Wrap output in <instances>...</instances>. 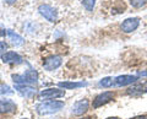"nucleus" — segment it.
Instances as JSON below:
<instances>
[{"mask_svg": "<svg viewBox=\"0 0 147 119\" xmlns=\"http://www.w3.org/2000/svg\"><path fill=\"white\" fill-rule=\"evenodd\" d=\"M61 63H63L61 57H59V55H49V57H47L44 59L43 68H44V70L52 71V70L58 69V68L61 65Z\"/></svg>", "mask_w": 147, "mask_h": 119, "instance_id": "nucleus-4", "label": "nucleus"}, {"mask_svg": "<svg viewBox=\"0 0 147 119\" xmlns=\"http://www.w3.org/2000/svg\"><path fill=\"white\" fill-rule=\"evenodd\" d=\"M140 25V19L139 17H130V19H126L125 21L121 24L120 28L123 32L125 33H130V32L135 31Z\"/></svg>", "mask_w": 147, "mask_h": 119, "instance_id": "nucleus-6", "label": "nucleus"}, {"mask_svg": "<svg viewBox=\"0 0 147 119\" xmlns=\"http://www.w3.org/2000/svg\"><path fill=\"white\" fill-rule=\"evenodd\" d=\"M131 4V6H134L136 9H139V7H142V6H145V4L147 3V0H129Z\"/></svg>", "mask_w": 147, "mask_h": 119, "instance_id": "nucleus-19", "label": "nucleus"}, {"mask_svg": "<svg viewBox=\"0 0 147 119\" xmlns=\"http://www.w3.org/2000/svg\"><path fill=\"white\" fill-rule=\"evenodd\" d=\"M113 84H114V81L112 77H104V79L99 81V86H102V87H110Z\"/></svg>", "mask_w": 147, "mask_h": 119, "instance_id": "nucleus-16", "label": "nucleus"}, {"mask_svg": "<svg viewBox=\"0 0 147 119\" xmlns=\"http://www.w3.org/2000/svg\"><path fill=\"white\" fill-rule=\"evenodd\" d=\"M139 76H147V71H140Z\"/></svg>", "mask_w": 147, "mask_h": 119, "instance_id": "nucleus-22", "label": "nucleus"}, {"mask_svg": "<svg viewBox=\"0 0 147 119\" xmlns=\"http://www.w3.org/2000/svg\"><path fill=\"white\" fill-rule=\"evenodd\" d=\"M139 80V76L136 75H120L114 79V84L117 86H126V85H131Z\"/></svg>", "mask_w": 147, "mask_h": 119, "instance_id": "nucleus-10", "label": "nucleus"}, {"mask_svg": "<svg viewBox=\"0 0 147 119\" xmlns=\"http://www.w3.org/2000/svg\"><path fill=\"white\" fill-rule=\"evenodd\" d=\"M107 119H120V118H117V117H109V118H107Z\"/></svg>", "mask_w": 147, "mask_h": 119, "instance_id": "nucleus-24", "label": "nucleus"}, {"mask_svg": "<svg viewBox=\"0 0 147 119\" xmlns=\"http://www.w3.org/2000/svg\"><path fill=\"white\" fill-rule=\"evenodd\" d=\"M114 98V93L110 92V91H107V92H103L98 95L97 97L93 99V108H99L104 106V104H107L108 102H110Z\"/></svg>", "mask_w": 147, "mask_h": 119, "instance_id": "nucleus-5", "label": "nucleus"}, {"mask_svg": "<svg viewBox=\"0 0 147 119\" xmlns=\"http://www.w3.org/2000/svg\"><path fill=\"white\" fill-rule=\"evenodd\" d=\"M1 60L3 63L6 64H15V65H18V64L24 63V59H22L21 55H18L15 52H5L1 55Z\"/></svg>", "mask_w": 147, "mask_h": 119, "instance_id": "nucleus-7", "label": "nucleus"}, {"mask_svg": "<svg viewBox=\"0 0 147 119\" xmlns=\"http://www.w3.org/2000/svg\"><path fill=\"white\" fill-rule=\"evenodd\" d=\"M7 36H9V38H10V41L12 42V44H15V45H22L25 43V39L21 37L20 34H17L15 31H12V30H7Z\"/></svg>", "mask_w": 147, "mask_h": 119, "instance_id": "nucleus-15", "label": "nucleus"}, {"mask_svg": "<svg viewBox=\"0 0 147 119\" xmlns=\"http://www.w3.org/2000/svg\"><path fill=\"white\" fill-rule=\"evenodd\" d=\"M59 87H63L65 90H74V89H79V87H84L87 85V82H70V81H64V82H59Z\"/></svg>", "mask_w": 147, "mask_h": 119, "instance_id": "nucleus-14", "label": "nucleus"}, {"mask_svg": "<svg viewBox=\"0 0 147 119\" xmlns=\"http://www.w3.org/2000/svg\"><path fill=\"white\" fill-rule=\"evenodd\" d=\"M4 1L7 3V4H13V3L16 1V0H4Z\"/></svg>", "mask_w": 147, "mask_h": 119, "instance_id": "nucleus-23", "label": "nucleus"}, {"mask_svg": "<svg viewBox=\"0 0 147 119\" xmlns=\"http://www.w3.org/2000/svg\"><path fill=\"white\" fill-rule=\"evenodd\" d=\"M13 82L17 85H31V84H37V79H38V74L36 70H27L25 74H13L12 76Z\"/></svg>", "mask_w": 147, "mask_h": 119, "instance_id": "nucleus-2", "label": "nucleus"}, {"mask_svg": "<svg viewBox=\"0 0 147 119\" xmlns=\"http://www.w3.org/2000/svg\"><path fill=\"white\" fill-rule=\"evenodd\" d=\"M15 90L25 98H32V97H34V95H36L34 87H32L30 85H16Z\"/></svg>", "mask_w": 147, "mask_h": 119, "instance_id": "nucleus-11", "label": "nucleus"}, {"mask_svg": "<svg viewBox=\"0 0 147 119\" xmlns=\"http://www.w3.org/2000/svg\"><path fill=\"white\" fill-rule=\"evenodd\" d=\"M38 11H39L40 15H42L45 20H48L49 22H55L58 19L57 10L50 5H40L38 7Z\"/></svg>", "mask_w": 147, "mask_h": 119, "instance_id": "nucleus-3", "label": "nucleus"}, {"mask_svg": "<svg viewBox=\"0 0 147 119\" xmlns=\"http://www.w3.org/2000/svg\"><path fill=\"white\" fill-rule=\"evenodd\" d=\"M65 95V91L64 90H59V89H47L40 91L39 96L42 98H47V99H52V98H59L63 97Z\"/></svg>", "mask_w": 147, "mask_h": 119, "instance_id": "nucleus-8", "label": "nucleus"}, {"mask_svg": "<svg viewBox=\"0 0 147 119\" xmlns=\"http://www.w3.org/2000/svg\"><path fill=\"white\" fill-rule=\"evenodd\" d=\"M21 119H27V118H21Z\"/></svg>", "mask_w": 147, "mask_h": 119, "instance_id": "nucleus-26", "label": "nucleus"}, {"mask_svg": "<svg viewBox=\"0 0 147 119\" xmlns=\"http://www.w3.org/2000/svg\"><path fill=\"white\" fill-rule=\"evenodd\" d=\"M13 91L10 86L7 85H0V95H12Z\"/></svg>", "mask_w": 147, "mask_h": 119, "instance_id": "nucleus-18", "label": "nucleus"}, {"mask_svg": "<svg viewBox=\"0 0 147 119\" xmlns=\"http://www.w3.org/2000/svg\"><path fill=\"white\" fill-rule=\"evenodd\" d=\"M16 111V104L11 99H0V113L7 114Z\"/></svg>", "mask_w": 147, "mask_h": 119, "instance_id": "nucleus-12", "label": "nucleus"}, {"mask_svg": "<svg viewBox=\"0 0 147 119\" xmlns=\"http://www.w3.org/2000/svg\"><path fill=\"white\" fill-rule=\"evenodd\" d=\"M80 119H92V118H90V117H87V118H80Z\"/></svg>", "mask_w": 147, "mask_h": 119, "instance_id": "nucleus-25", "label": "nucleus"}, {"mask_svg": "<svg viewBox=\"0 0 147 119\" xmlns=\"http://www.w3.org/2000/svg\"><path fill=\"white\" fill-rule=\"evenodd\" d=\"M6 49H7V44L5 42H1V41H0V53L5 52Z\"/></svg>", "mask_w": 147, "mask_h": 119, "instance_id": "nucleus-20", "label": "nucleus"}, {"mask_svg": "<svg viewBox=\"0 0 147 119\" xmlns=\"http://www.w3.org/2000/svg\"><path fill=\"white\" fill-rule=\"evenodd\" d=\"M64 108V102L61 101H45V102L39 103L36 107L37 112L40 116H47V114H53L59 112Z\"/></svg>", "mask_w": 147, "mask_h": 119, "instance_id": "nucleus-1", "label": "nucleus"}, {"mask_svg": "<svg viewBox=\"0 0 147 119\" xmlns=\"http://www.w3.org/2000/svg\"><path fill=\"white\" fill-rule=\"evenodd\" d=\"M82 4L88 11H92L96 5V0H82Z\"/></svg>", "mask_w": 147, "mask_h": 119, "instance_id": "nucleus-17", "label": "nucleus"}, {"mask_svg": "<svg viewBox=\"0 0 147 119\" xmlns=\"http://www.w3.org/2000/svg\"><path fill=\"white\" fill-rule=\"evenodd\" d=\"M145 92H147V84H136L134 86H131V87L126 91L127 95H132V96L142 95Z\"/></svg>", "mask_w": 147, "mask_h": 119, "instance_id": "nucleus-13", "label": "nucleus"}, {"mask_svg": "<svg viewBox=\"0 0 147 119\" xmlns=\"http://www.w3.org/2000/svg\"><path fill=\"white\" fill-rule=\"evenodd\" d=\"M130 119H147V117H146V116H137V117L130 118Z\"/></svg>", "mask_w": 147, "mask_h": 119, "instance_id": "nucleus-21", "label": "nucleus"}, {"mask_svg": "<svg viewBox=\"0 0 147 119\" xmlns=\"http://www.w3.org/2000/svg\"><path fill=\"white\" fill-rule=\"evenodd\" d=\"M90 107V102L87 99H80L75 102V104L72 106V113L75 116H82L84 113H86L88 111Z\"/></svg>", "mask_w": 147, "mask_h": 119, "instance_id": "nucleus-9", "label": "nucleus"}]
</instances>
